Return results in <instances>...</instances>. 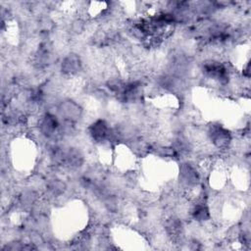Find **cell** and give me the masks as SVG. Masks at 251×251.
<instances>
[{"label":"cell","mask_w":251,"mask_h":251,"mask_svg":"<svg viewBox=\"0 0 251 251\" xmlns=\"http://www.w3.org/2000/svg\"><path fill=\"white\" fill-rule=\"evenodd\" d=\"M47 189L53 196H60L64 193L66 189V184L61 179H53L51 182L48 183Z\"/></svg>","instance_id":"ba28073f"},{"label":"cell","mask_w":251,"mask_h":251,"mask_svg":"<svg viewBox=\"0 0 251 251\" xmlns=\"http://www.w3.org/2000/svg\"><path fill=\"white\" fill-rule=\"evenodd\" d=\"M208 135L213 145L218 149H226L231 141L230 132L221 126H211Z\"/></svg>","instance_id":"6da1fadb"},{"label":"cell","mask_w":251,"mask_h":251,"mask_svg":"<svg viewBox=\"0 0 251 251\" xmlns=\"http://www.w3.org/2000/svg\"><path fill=\"white\" fill-rule=\"evenodd\" d=\"M58 112L66 122L74 123L81 116L80 107L74 101L66 100L62 102L58 107Z\"/></svg>","instance_id":"3957f363"},{"label":"cell","mask_w":251,"mask_h":251,"mask_svg":"<svg viewBox=\"0 0 251 251\" xmlns=\"http://www.w3.org/2000/svg\"><path fill=\"white\" fill-rule=\"evenodd\" d=\"M89 134L91 138L97 142L109 140L111 129L104 120H97L89 127Z\"/></svg>","instance_id":"277c9868"},{"label":"cell","mask_w":251,"mask_h":251,"mask_svg":"<svg viewBox=\"0 0 251 251\" xmlns=\"http://www.w3.org/2000/svg\"><path fill=\"white\" fill-rule=\"evenodd\" d=\"M179 179L182 185L188 188H194L199 182L200 175L191 164L183 163L179 168Z\"/></svg>","instance_id":"7a4b0ae2"},{"label":"cell","mask_w":251,"mask_h":251,"mask_svg":"<svg viewBox=\"0 0 251 251\" xmlns=\"http://www.w3.org/2000/svg\"><path fill=\"white\" fill-rule=\"evenodd\" d=\"M81 68V62L79 57L75 54H70L62 62V72L66 75H75L79 72Z\"/></svg>","instance_id":"8992f818"},{"label":"cell","mask_w":251,"mask_h":251,"mask_svg":"<svg viewBox=\"0 0 251 251\" xmlns=\"http://www.w3.org/2000/svg\"><path fill=\"white\" fill-rule=\"evenodd\" d=\"M192 217L198 222H205L210 219V212L205 203H197L192 209Z\"/></svg>","instance_id":"52a82bcc"},{"label":"cell","mask_w":251,"mask_h":251,"mask_svg":"<svg viewBox=\"0 0 251 251\" xmlns=\"http://www.w3.org/2000/svg\"><path fill=\"white\" fill-rule=\"evenodd\" d=\"M40 131L46 137H52L60 127L59 121L56 116L50 113H46L39 124Z\"/></svg>","instance_id":"5b68a950"}]
</instances>
